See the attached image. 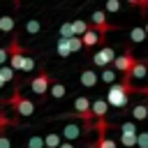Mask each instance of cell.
<instances>
[{"instance_id":"cell-1","label":"cell","mask_w":148,"mask_h":148,"mask_svg":"<svg viewBox=\"0 0 148 148\" xmlns=\"http://www.w3.org/2000/svg\"><path fill=\"white\" fill-rule=\"evenodd\" d=\"M136 88L132 86L130 79H125L123 83H111L109 86V92H106V104L113 106V109H123L127 104V97L134 92Z\"/></svg>"},{"instance_id":"cell-2","label":"cell","mask_w":148,"mask_h":148,"mask_svg":"<svg viewBox=\"0 0 148 148\" xmlns=\"http://www.w3.org/2000/svg\"><path fill=\"white\" fill-rule=\"evenodd\" d=\"M9 104L14 106V111H16L18 116H32V111H35V104H32L30 99H25V97L21 95V90H16V92L12 95Z\"/></svg>"},{"instance_id":"cell-3","label":"cell","mask_w":148,"mask_h":148,"mask_svg":"<svg viewBox=\"0 0 148 148\" xmlns=\"http://www.w3.org/2000/svg\"><path fill=\"white\" fill-rule=\"evenodd\" d=\"M74 111H76V116L79 118H83V123H86V127L90 130L92 127V111H90V99L88 97H76L74 99Z\"/></svg>"},{"instance_id":"cell-4","label":"cell","mask_w":148,"mask_h":148,"mask_svg":"<svg viewBox=\"0 0 148 148\" xmlns=\"http://www.w3.org/2000/svg\"><path fill=\"white\" fill-rule=\"evenodd\" d=\"M51 83H53L51 74H49L46 69H39V74H37V76L30 81V88H32V92H35V95H46Z\"/></svg>"},{"instance_id":"cell-5","label":"cell","mask_w":148,"mask_h":148,"mask_svg":"<svg viewBox=\"0 0 148 148\" xmlns=\"http://www.w3.org/2000/svg\"><path fill=\"white\" fill-rule=\"evenodd\" d=\"M90 18H92V25H90V28H92L99 37H104L109 30H116V25H111V23L106 21V12H99V9H97V12H92Z\"/></svg>"},{"instance_id":"cell-6","label":"cell","mask_w":148,"mask_h":148,"mask_svg":"<svg viewBox=\"0 0 148 148\" xmlns=\"http://www.w3.org/2000/svg\"><path fill=\"white\" fill-rule=\"evenodd\" d=\"M7 49H9V67H12L14 72H21V65H23L25 51L18 46V39H12V44H9Z\"/></svg>"},{"instance_id":"cell-7","label":"cell","mask_w":148,"mask_h":148,"mask_svg":"<svg viewBox=\"0 0 148 148\" xmlns=\"http://www.w3.org/2000/svg\"><path fill=\"white\" fill-rule=\"evenodd\" d=\"M136 62V58H134V53L127 49L123 56H118V58H113V65H116V69L120 72V74H127L130 69H132V65Z\"/></svg>"},{"instance_id":"cell-8","label":"cell","mask_w":148,"mask_h":148,"mask_svg":"<svg viewBox=\"0 0 148 148\" xmlns=\"http://www.w3.org/2000/svg\"><path fill=\"white\" fill-rule=\"evenodd\" d=\"M113 58H116V51H113L111 46H102V49L92 56V62H95L97 67H106L109 62H113Z\"/></svg>"},{"instance_id":"cell-9","label":"cell","mask_w":148,"mask_h":148,"mask_svg":"<svg viewBox=\"0 0 148 148\" xmlns=\"http://www.w3.org/2000/svg\"><path fill=\"white\" fill-rule=\"evenodd\" d=\"M148 76V62H134L132 65V69L125 74V79H134V81H141V79H146Z\"/></svg>"},{"instance_id":"cell-10","label":"cell","mask_w":148,"mask_h":148,"mask_svg":"<svg viewBox=\"0 0 148 148\" xmlns=\"http://www.w3.org/2000/svg\"><path fill=\"white\" fill-rule=\"evenodd\" d=\"M81 42H83V46L86 49H90V46H95V44H99V42H104V37H99L92 28H88L83 35H81Z\"/></svg>"},{"instance_id":"cell-11","label":"cell","mask_w":148,"mask_h":148,"mask_svg":"<svg viewBox=\"0 0 148 148\" xmlns=\"http://www.w3.org/2000/svg\"><path fill=\"white\" fill-rule=\"evenodd\" d=\"M90 111H92V118H104L106 111H109L106 99H95V102H90Z\"/></svg>"},{"instance_id":"cell-12","label":"cell","mask_w":148,"mask_h":148,"mask_svg":"<svg viewBox=\"0 0 148 148\" xmlns=\"http://www.w3.org/2000/svg\"><path fill=\"white\" fill-rule=\"evenodd\" d=\"M60 136H62L65 141H74V139L81 136V130H79V125H65L62 132H60Z\"/></svg>"},{"instance_id":"cell-13","label":"cell","mask_w":148,"mask_h":148,"mask_svg":"<svg viewBox=\"0 0 148 148\" xmlns=\"http://www.w3.org/2000/svg\"><path fill=\"white\" fill-rule=\"evenodd\" d=\"M81 83H83L86 88H95V86H97V74H95L92 69H83V72H81Z\"/></svg>"},{"instance_id":"cell-14","label":"cell","mask_w":148,"mask_h":148,"mask_svg":"<svg viewBox=\"0 0 148 148\" xmlns=\"http://www.w3.org/2000/svg\"><path fill=\"white\" fill-rule=\"evenodd\" d=\"M60 143H62V136L58 132H51V134L44 136V148H58Z\"/></svg>"},{"instance_id":"cell-15","label":"cell","mask_w":148,"mask_h":148,"mask_svg":"<svg viewBox=\"0 0 148 148\" xmlns=\"http://www.w3.org/2000/svg\"><path fill=\"white\" fill-rule=\"evenodd\" d=\"M148 118V104H136L132 109V120H146Z\"/></svg>"},{"instance_id":"cell-16","label":"cell","mask_w":148,"mask_h":148,"mask_svg":"<svg viewBox=\"0 0 148 148\" xmlns=\"http://www.w3.org/2000/svg\"><path fill=\"white\" fill-rule=\"evenodd\" d=\"M90 25L83 21V18H76V21H72V32H74V37H81L86 30H88Z\"/></svg>"},{"instance_id":"cell-17","label":"cell","mask_w":148,"mask_h":148,"mask_svg":"<svg viewBox=\"0 0 148 148\" xmlns=\"http://www.w3.org/2000/svg\"><path fill=\"white\" fill-rule=\"evenodd\" d=\"M56 51H58V56H62V58H67V56H72V49H69V42H67L65 37H60V39H58V44H56Z\"/></svg>"},{"instance_id":"cell-18","label":"cell","mask_w":148,"mask_h":148,"mask_svg":"<svg viewBox=\"0 0 148 148\" xmlns=\"http://www.w3.org/2000/svg\"><path fill=\"white\" fill-rule=\"evenodd\" d=\"M49 92H51V95H53L56 99H60V97H65L67 88H65L62 83H58V81H56V83H51V86H49Z\"/></svg>"},{"instance_id":"cell-19","label":"cell","mask_w":148,"mask_h":148,"mask_svg":"<svg viewBox=\"0 0 148 148\" xmlns=\"http://www.w3.org/2000/svg\"><path fill=\"white\" fill-rule=\"evenodd\" d=\"M120 134H139V130H136V125H134V120H125V123H120Z\"/></svg>"},{"instance_id":"cell-20","label":"cell","mask_w":148,"mask_h":148,"mask_svg":"<svg viewBox=\"0 0 148 148\" xmlns=\"http://www.w3.org/2000/svg\"><path fill=\"white\" fill-rule=\"evenodd\" d=\"M25 148H44V136H39V134H32V136H28V141H25Z\"/></svg>"},{"instance_id":"cell-21","label":"cell","mask_w":148,"mask_h":148,"mask_svg":"<svg viewBox=\"0 0 148 148\" xmlns=\"http://www.w3.org/2000/svg\"><path fill=\"white\" fill-rule=\"evenodd\" d=\"M14 30V18L12 16H0V32H12Z\"/></svg>"},{"instance_id":"cell-22","label":"cell","mask_w":148,"mask_h":148,"mask_svg":"<svg viewBox=\"0 0 148 148\" xmlns=\"http://www.w3.org/2000/svg\"><path fill=\"white\" fill-rule=\"evenodd\" d=\"M120 143L125 148H136V134H120Z\"/></svg>"},{"instance_id":"cell-23","label":"cell","mask_w":148,"mask_h":148,"mask_svg":"<svg viewBox=\"0 0 148 148\" xmlns=\"http://www.w3.org/2000/svg\"><path fill=\"white\" fill-rule=\"evenodd\" d=\"M95 146H97V148H116L118 143H116L113 139H109L106 134H102V136L97 139V143H95Z\"/></svg>"},{"instance_id":"cell-24","label":"cell","mask_w":148,"mask_h":148,"mask_svg":"<svg viewBox=\"0 0 148 148\" xmlns=\"http://www.w3.org/2000/svg\"><path fill=\"white\" fill-rule=\"evenodd\" d=\"M130 39L132 42H143L146 39V30L143 28H132L130 30Z\"/></svg>"},{"instance_id":"cell-25","label":"cell","mask_w":148,"mask_h":148,"mask_svg":"<svg viewBox=\"0 0 148 148\" xmlns=\"http://www.w3.org/2000/svg\"><path fill=\"white\" fill-rule=\"evenodd\" d=\"M0 79L7 83V81H12L14 79V69L9 67V65H0Z\"/></svg>"},{"instance_id":"cell-26","label":"cell","mask_w":148,"mask_h":148,"mask_svg":"<svg viewBox=\"0 0 148 148\" xmlns=\"http://www.w3.org/2000/svg\"><path fill=\"white\" fill-rule=\"evenodd\" d=\"M67 42H69V49H72V53H76V51H81V49H83V42H81V37H67Z\"/></svg>"},{"instance_id":"cell-27","label":"cell","mask_w":148,"mask_h":148,"mask_svg":"<svg viewBox=\"0 0 148 148\" xmlns=\"http://www.w3.org/2000/svg\"><path fill=\"white\" fill-rule=\"evenodd\" d=\"M120 12V0H106V14H118Z\"/></svg>"},{"instance_id":"cell-28","label":"cell","mask_w":148,"mask_h":148,"mask_svg":"<svg viewBox=\"0 0 148 148\" xmlns=\"http://www.w3.org/2000/svg\"><path fill=\"white\" fill-rule=\"evenodd\" d=\"M39 28H42V25H39V21H37V18H30V21L25 23V30H28L30 35H35V32H39Z\"/></svg>"},{"instance_id":"cell-29","label":"cell","mask_w":148,"mask_h":148,"mask_svg":"<svg viewBox=\"0 0 148 148\" xmlns=\"http://www.w3.org/2000/svg\"><path fill=\"white\" fill-rule=\"evenodd\" d=\"M136 148H148V130L136 134Z\"/></svg>"},{"instance_id":"cell-30","label":"cell","mask_w":148,"mask_h":148,"mask_svg":"<svg viewBox=\"0 0 148 148\" xmlns=\"http://www.w3.org/2000/svg\"><path fill=\"white\" fill-rule=\"evenodd\" d=\"M32 69H35V60L30 56H25L23 58V65H21V72H32Z\"/></svg>"},{"instance_id":"cell-31","label":"cell","mask_w":148,"mask_h":148,"mask_svg":"<svg viewBox=\"0 0 148 148\" xmlns=\"http://www.w3.org/2000/svg\"><path fill=\"white\" fill-rule=\"evenodd\" d=\"M60 37H74V32H72V23H62L60 25Z\"/></svg>"},{"instance_id":"cell-32","label":"cell","mask_w":148,"mask_h":148,"mask_svg":"<svg viewBox=\"0 0 148 148\" xmlns=\"http://www.w3.org/2000/svg\"><path fill=\"white\" fill-rule=\"evenodd\" d=\"M113 79H116V72H113V69H104V72H102V81H104V83H109V86H111V83H113Z\"/></svg>"},{"instance_id":"cell-33","label":"cell","mask_w":148,"mask_h":148,"mask_svg":"<svg viewBox=\"0 0 148 148\" xmlns=\"http://www.w3.org/2000/svg\"><path fill=\"white\" fill-rule=\"evenodd\" d=\"M7 58H9V49L7 46H0V65H5Z\"/></svg>"},{"instance_id":"cell-34","label":"cell","mask_w":148,"mask_h":148,"mask_svg":"<svg viewBox=\"0 0 148 148\" xmlns=\"http://www.w3.org/2000/svg\"><path fill=\"white\" fill-rule=\"evenodd\" d=\"M0 148H12V141H9V136L0 134Z\"/></svg>"},{"instance_id":"cell-35","label":"cell","mask_w":148,"mask_h":148,"mask_svg":"<svg viewBox=\"0 0 148 148\" xmlns=\"http://www.w3.org/2000/svg\"><path fill=\"white\" fill-rule=\"evenodd\" d=\"M130 5H141V9H146L148 7V0H127Z\"/></svg>"},{"instance_id":"cell-36","label":"cell","mask_w":148,"mask_h":148,"mask_svg":"<svg viewBox=\"0 0 148 148\" xmlns=\"http://www.w3.org/2000/svg\"><path fill=\"white\" fill-rule=\"evenodd\" d=\"M58 148H74V143H72V141H62Z\"/></svg>"},{"instance_id":"cell-37","label":"cell","mask_w":148,"mask_h":148,"mask_svg":"<svg viewBox=\"0 0 148 148\" xmlns=\"http://www.w3.org/2000/svg\"><path fill=\"white\" fill-rule=\"evenodd\" d=\"M86 148H97V146H95V143H88V146H86Z\"/></svg>"},{"instance_id":"cell-38","label":"cell","mask_w":148,"mask_h":148,"mask_svg":"<svg viewBox=\"0 0 148 148\" xmlns=\"http://www.w3.org/2000/svg\"><path fill=\"white\" fill-rule=\"evenodd\" d=\"M2 86H5V81H2V79H0V88H2Z\"/></svg>"},{"instance_id":"cell-39","label":"cell","mask_w":148,"mask_h":148,"mask_svg":"<svg viewBox=\"0 0 148 148\" xmlns=\"http://www.w3.org/2000/svg\"><path fill=\"white\" fill-rule=\"evenodd\" d=\"M143 30H146V35H148V23H146V28H143Z\"/></svg>"},{"instance_id":"cell-40","label":"cell","mask_w":148,"mask_h":148,"mask_svg":"<svg viewBox=\"0 0 148 148\" xmlns=\"http://www.w3.org/2000/svg\"><path fill=\"white\" fill-rule=\"evenodd\" d=\"M14 2H16V5H18V2H21V0H14Z\"/></svg>"}]
</instances>
